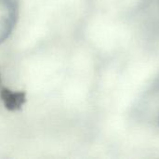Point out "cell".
I'll return each mask as SVG.
<instances>
[{"mask_svg":"<svg viewBox=\"0 0 159 159\" xmlns=\"http://www.w3.org/2000/svg\"><path fill=\"white\" fill-rule=\"evenodd\" d=\"M157 122H158V126H159V116H158V121H157Z\"/></svg>","mask_w":159,"mask_h":159,"instance_id":"cell-3","label":"cell"},{"mask_svg":"<svg viewBox=\"0 0 159 159\" xmlns=\"http://www.w3.org/2000/svg\"><path fill=\"white\" fill-rule=\"evenodd\" d=\"M17 0H0V44L12 33L18 19Z\"/></svg>","mask_w":159,"mask_h":159,"instance_id":"cell-1","label":"cell"},{"mask_svg":"<svg viewBox=\"0 0 159 159\" xmlns=\"http://www.w3.org/2000/svg\"><path fill=\"white\" fill-rule=\"evenodd\" d=\"M1 99L8 110H18L25 102V93L21 91H12L8 89H3L1 91Z\"/></svg>","mask_w":159,"mask_h":159,"instance_id":"cell-2","label":"cell"}]
</instances>
